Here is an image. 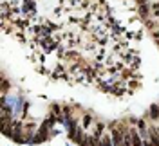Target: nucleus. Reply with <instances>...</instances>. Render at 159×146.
<instances>
[{"instance_id": "obj_2", "label": "nucleus", "mask_w": 159, "mask_h": 146, "mask_svg": "<svg viewBox=\"0 0 159 146\" xmlns=\"http://www.w3.org/2000/svg\"><path fill=\"white\" fill-rule=\"evenodd\" d=\"M148 119H150V121H156V123L159 121V105H152V107H150Z\"/></svg>"}, {"instance_id": "obj_3", "label": "nucleus", "mask_w": 159, "mask_h": 146, "mask_svg": "<svg viewBox=\"0 0 159 146\" xmlns=\"http://www.w3.org/2000/svg\"><path fill=\"white\" fill-rule=\"evenodd\" d=\"M150 9H152V15H154L156 18H159V0L154 2V4H150Z\"/></svg>"}, {"instance_id": "obj_4", "label": "nucleus", "mask_w": 159, "mask_h": 146, "mask_svg": "<svg viewBox=\"0 0 159 146\" xmlns=\"http://www.w3.org/2000/svg\"><path fill=\"white\" fill-rule=\"evenodd\" d=\"M157 126H159V121H157Z\"/></svg>"}, {"instance_id": "obj_1", "label": "nucleus", "mask_w": 159, "mask_h": 146, "mask_svg": "<svg viewBox=\"0 0 159 146\" xmlns=\"http://www.w3.org/2000/svg\"><path fill=\"white\" fill-rule=\"evenodd\" d=\"M130 135H132V146H143V137L139 134L138 126H130Z\"/></svg>"}]
</instances>
